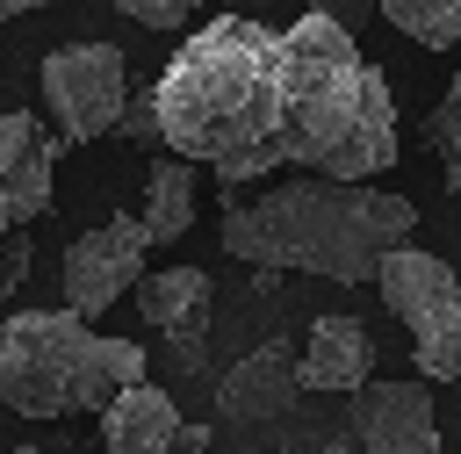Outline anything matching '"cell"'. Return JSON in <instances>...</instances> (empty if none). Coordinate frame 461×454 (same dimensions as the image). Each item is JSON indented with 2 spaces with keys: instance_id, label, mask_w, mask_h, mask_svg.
<instances>
[{
  "instance_id": "7",
  "label": "cell",
  "mask_w": 461,
  "mask_h": 454,
  "mask_svg": "<svg viewBox=\"0 0 461 454\" xmlns=\"http://www.w3.org/2000/svg\"><path fill=\"white\" fill-rule=\"evenodd\" d=\"M144 252H151V238H144L137 216H108V223L79 231L65 245V267H58L65 310L72 317H101V310H115V295H137V281L151 274Z\"/></svg>"
},
{
  "instance_id": "20",
  "label": "cell",
  "mask_w": 461,
  "mask_h": 454,
  "mask_svg": "<svg viewBox=\"0 0 461 454\" xmlns=\"http://www.w3.org/2000/svg\"><path fill=\"white\" fill-rule=\"evenodd\" d=\"M36 7H58V0H0V22H14V14H36Z\"/></svg>"
},
{
  "instance_id": "11",
  "label": "cell",
  "mask_w": 461,
  "mask_h": 454,
  "mask_svg": "<svg viewBox=\"0 0 461 454\" xmlns=\"http://www.w3.org/2000/svg\"><path fill=\"white\" fill-rule=\"evenodd\" d=\"M295 375H303V389L360 396V389L375 382V339H367V324H360V317H317Z\"/></svg>"
},
{
  "instance_id": "13",
  "label": "cell",
  "mask_w": 461,
  "mask_h": 454,
  "mask_svg": "<svg viewBox=\"0 0 461 454\" xmlns=\"http://www.w3.org/2000/svg\"><path fill=\"white\" fill-rule=\"evenodd\" d=\"M137 310L166 339H202V324H209V274L202 267H151L137 281Z\"/></svg>"
},
{
  "instance_id": "4",
  "label": "cell",
  "mask_w": 461,
  "mask_h": 454,
  "mask_svg": "<svg viewBox=\"0 0 461 454\" xmlns=\"http://www.w3.org/2000/svg\"><path fill=\"white\" fill-rule=\"evenodd\" d=\"M144 382V346L108 339L72 310H14L0 317V404L22 418H79L108 411Z\"/></svg>"
},
{
  "instance_id": "17",
  "label": "cell",
  "mask_w": 461,
  "mask_h": 454,
  "mask_svg": "<svg viewBox=\"0 0 461 454\" xmlns=\"http://www.w3.org/2000/svg\"><path fill=\"white\" fill-rule=\"evenodd\" d=\"M202 7L209 0H122V14L137 29H158V36H180L187 22H202Z\"/></svg>"
},
{
  "instance_id": "18",
  "label": "cell",
  "mask_w": 461,
  "mask_h": 454,
  "mask_svg": "<svg viewBox=\"0 0 461 454\" xmlns=\"http://www.w3.org/2000/svg\"><path fill=\"white\" fill-rule=\"evenodd\" d=\"M22 274H29V231L0 238V295H14V288H22Z\"/></svg>"
},
{
  "instance_id": "2",
  "label": "cell",
  "mask_w": 461,
  "mask_h": 454,
  "mask_svg": "<svg viewBox=\"0 0 461 454\" xmlns=\"http://www.w3.org/2000/svg\"><path fill=\"white\" fill-rule=\"evenodd\" d=\"M418 209L367 180H281L223 209V252L245 267H295L324 281H375L396 245H411Z\"/></svg>"
},
{
  "instance_id": "15",
  "label": "cell",
  "mask_w": 461,
  "mask_h": 454,
  "mask_svg": "<svg viewBox=\"0 0 461 454\" xmlns=\"http://www.w3.org/2000/svg\"><path fill=\"white\" fill-rule=\"evenodd\" d=\"M382 14H389L411 43L461 58V0H382Z\"/></svg>"
},
{
  "instance_id": "1",
  "label": "cell",
  "mask_w": 461,
  "mask_h": 454,
  "mask_svg": "<svg viewBox=\"0 0 461 454\" xmlns=\"http://www.w3.org/2000/svg\"><path fill=\"white\" fill-rule=\"evenodd\" d=\"M151 123L173 159L209 166L216 187H252L288 166V29L209 14L151 86Z\"/></svg>"
},
{
  "instance_id": "8",
  "label": "cell",
  "mask_w": 461,
  "mask_h": 454,
  "mask_svg": "<svg viewBox=\"0 0 461 454\" xmlns=\"http://www.w3.org/2000/svg\"><path fill=\"white\" fill-rule=\"evenodd\" d=\"M50 166H58V137L29 108H0V238L29 231L50 209Z\"/></svg>"
},
{
  "instance_id": "9",
  "label": "cell",
  "mask_w": 461,
  "mask_h": 454,
  "mask_svg": "<svg viewBox=\"0 0 461 454\" xmlns=\"http://www.w3.org/2000/svg\"><path fill=\"white\" fill-rule=\"evenodd\" d=\"M360 454H439L432 389L425 382H367L360 389Z\"/></svg>"
},
{
  "instance_id": "10",
  "label": "cell",
  "mask_w": 461,
  "mask_h": 454,
  "mask_svg": "<svg viewBox=\"0 0 461 454\" xmlns=\"http://www.w3.org/2000/svg\"><path fill=\"white\" fill-rule=\"evenodd\" d=\"M295 389H303V375H295L288 346H252L245 360H230V375H223V389H216V418H230V425H267V418H281V411L295 404Z\"/></svg>"
},
{
  "instance_id": "12",
  "label": "cell",
  "mask_w": 461,
  "mask_h": 454,
  "mask_svg": "<svg viewBox=\"0 0 461 454\" xmlns=\"http://www.w3.org/2000/svg\"><path fill=\"white\" fill-rule=\"evenodd\" d=\"M173 440H180V411L158 382H137L101 411V447L108 454H173Z\"/></svg>"
},
{
  "instance_id": "19",
  "label": "cell",
  "mask_w": 461,
  "mask_h": 454,
  "mask_svg": "<svg viewBox=\"0 0 461 454\" xmlns=\"http://www.w3.org/2000/svg\"><path fill=\"white\" fill-rule=\"evenodd\" d=\"M173 454H209V425H180V440H173Z\"/></svg>"
},
{
  "instance_id": "3",
  "label": "cell",
  "mask_w": 461,
  "mask_h": 454,
  "mask_svg": "<svg viewBox=\"0 0 461 454\" xmlns=\"http://www.w3.org/2000/svg\"><path fill=\"white\" fill-rule=\"evenodd\" d=\"M396 151V101L382 65L324 7L288 22V166L317 180H375Z\"/></svg>"
},
{
  "instance_id": "5",
  "label": "cell",
  "mask_w": 461,
  "mask_h": 454,
  "mask_svg": "<svg viewBox=\"0 0 461 454\" xmlns=\"http://www.w3.org/2000/svg\"><path fill=\"white\" fill-rule=\"evenodd\" d=\"M382 303L411 324V360L418 382H461V281L439 252L425 245H396L375 274Z\"/></svg>"
},
{
  "instance_id": "21",
  "label": "cell",
  "mask_w": 461,
  "mask_h": 454,
  "mask_svg": "<svg viewBox=\"0 0 461 454\" xmlns=\"http://www.w3.org/2000/svg\"><path fill=\"white\" fill-rule=\"evenodd\" d=\"M14 454H36V447H14Z\"/></svg>"
},
{
  "instance_id": "6",
  "label": "cell",
  "mask_w": 461,
  "mask_h": 454,
  "mask_svg": "<svg viewBox=\"0 0 461 454\" xmlns=\"http://www.w3.org/2000/svg\"><path fill=\"white\" fill-rule=\"evenodd\" d=\"M36 86H43V108H50L65 144L108 137L122 123V108H130V65H122L115 43H58L43 58Z\"/></svg>"
},
{
  "instance_id": "14",
  "label": "cell",
  "mask_w": 461,
  "mask_h": 454,
  "mask_svg": "<svg viewBox=\"0 0 461 454\" xmlns=\"http://www.w3.org/2000/svg\"><path fill=\"white\" fill-rule=\"evenodd\" d=\"M194 173H202V166H187V159H173V151L151 159V173H144V216H137L151 245L187 238V223H194Z\"/></svg>"
},
{
  "instance_id": "16",
  "label": "cell",
  "mask_w": 461,
  "mask_h": 454,
  "mask_svg": "<svg viewBox=\"0 0 461 454\" xmlns=\"http://www.w3.org/2000/svg\"><path fill=\"white\" fill-rule=\"evenodd\" d=\"M425 137H432V151H439V180L461 195V72L447 79V94H439V108H432Z\"/></svg>"
}]
</instances>
